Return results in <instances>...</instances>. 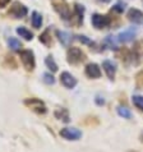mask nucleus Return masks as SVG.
Listing matches in <instances>:
<instances>
[{
  "mask_svg": "<svg viewBox=\"0 0 143 152\" xmlns=\"http://www.w3.org/2000/svg\"><path fill=\"white\" fill-rule=\"evenodd\" d=\"M24 105H27L31 110L36 111L37 114H45L47 111L46 105L39 99H27V100H24Z\"/></svg>",
  "mask_w": 143,
  "mask_h": 152,
  "instance_id": "obj_1",
  "label": "nucleus"
},
{
  "mask_svg": "<svg viewBox=\"0 0 143 152\" xmlns=\"http://www.w3.org/2000/svg\"><path fill=\"white\" fill-rule=\"evenodd\" d=\"M20 60H22L24 68L27 70H32L35 68V55L31 50H23L20 51Z\"/></svg>",
  "mask_w": 143,
  "mask_h": 152,
  "instance_id": "obj_2",
  "label": "nucleus"
},
{
  "mask_svg": "<svg viewBox=\"0 0 143 152\" xmlns=\"http://www.w3.org/2000/svg\"><path fill=\"white\" fill-rule=\"evenodd\" d=\"M66 56H68V61L70 64H78V63L85 60V54L78 48H70L68 50V55Z\"/></svg>",
  "mask_w": 143,
  "mask_h": 152,
  "instance_id": "obj_3",
  "label": "nucleus"
},
{
  "mask_svg": "<svg viewBox=\"0 0 143 152\" xmlns=\"http://www.w3.org/2000/svg\"><path fill=\"white\" fill-rule=\"evenodd\" d=\"M60 137L68 139V141H77L82 137V132L77 128H64L60 130Z\"/></svg>",
  "mask_w": 143,
  "mask_h": 152,
  "instance_id": "obj_4",
  "label": "nucleus"
},
{
  "mask_svg": "<svg viewBox=\"0 0 143 152\" xmlns=\"http://www.w3.org/2000/svg\"><path fill=\"white\" fill-rule=\"evenodd\" d=\"M92 26L97 29H101V28H105L106 26H109V23H110V19H109V17L106 15H101V14H93L92 15Z\"/></svg>",
  "mask_w": 143,
  "mask_h": 152,
  "instance_id": "obj_5",
  "label": "nucleus"
},
{
  "mask_svg": "<svg viewBox=\"0 0 143 152\" xmlns=\"http://www.w3.org/2000/svg\"><path fill=\"white\" fill-rule=\"evenodd\" d=\"M27 13H28L27 8L24 5H22L20 3H14L13 7L10 8V12H9V14L13 15L14 18H23Z\"/></svg>",
  "mask_w": 143,
  "mask_h": 152,
  "instance_id": "obj_6",
  "label": "nucleus"
},
{
  "mask_svg": "<svg viewBox=\"0 0 143 152\" xmlns=\"http://www.w3.org/2000/svg\"><path fill=\"white\" fill-rule=\"evenodd\" d=\"M60 82L64 87L66 88H74L77 86V79H75L73 75L68 72H63L61 75H60Z\"/></svg>",
  "mask_w": 143,
  "mask_h": 152,
  "instance_id": "obj_7",
  "label": "nucleus"
},
{
  "mask_svg": "<svg viewBox=\"0 0 143 152\" xmlns=\"http://www.w3.org/2000/svg\"><path fill=\"white\" fill-rule=\"evenodd\" d=\"M86 74L90 78H100L101 77V69L97 64L95 63H91L86 66Z\"/></svg>",
  "mask_w": 143,
  "mask_h": 152,
  "instance_id": "obj_8",
  "label": "nucleus"
},
{
  "mask_svg": "<svg viewBox=\"0 0 143 152\" xmlns=\"http://www.w3.org/2000/svg\"><path fill=\"white\" fill-rule=\"evenodd\" d=\"M102 68L105 70V73L107 74V77L110 78V79H114L115 77V72H116V65L114 64L112 61L110 60H105L102 63Z\"/></svg>",
  "mask_w": 143,
  "mask_h": 152,
  "instance_id": "obj_9",
  "label": "nucleus"
},
{
  "mask_svg": "<svg viewBox=\"0 0 143 152\" xmlns=\"http://www.w3.org/2000/svg\"><path fill=\"white\" fill-rule=\"evenodd\" d=\"M137 33V29L136 28H129L127 31H123L119 33V41L120 42H129L134 39V36H136Z\"/></svg>",
  "mask_w": 143,
  "mask_h": 152,
  "instance_id": "obj_10",
  "label": "nucleus"
},
{
  "mask_svg": "<svg viewBox=\"0 0 143 152\" xmlns=\"http://www.w3.org/2000/svg\"><path fill=\"white\" fill-rule=\"evenodd\" d=\"M128 18L129 20H132L133 23H137V24H139L143 22V13L141 10H138V9H130L128 12Z\"/></svg>",
  "mask_w": 143,
  "mask_h": 152,
  "instance_id": "obj_11",
  "label": "nucleus"
},
{
  "mask_svg": "<svg viewBox=\"0 0 143 152\" xmlns=\"http://www.w3.org/2000/svg\"><path fill=\"white\" fill-rule=\"evenodd\" d=\"M54 8H55V10L58 12L59 15H60L63 19H68L70 17V10L65 4H54Z\"/></svg>",
  "mask_w": 143,
  "mask_h": 152,
  "instance_id": "obj_12",
  "label": "nucleus"
},
{
  "mask_svg": "<svg viewBox=\"0 0 143 152\" xmlns=\"http://www.w3.org/2000/svg\"><path fill=\"white\" fill-rule=\"evenodd\" d=\"M56 35L59 37V41H60L64 46H68L70 44V41H72V35L70 33L64 32V31H58Z\"/></svg>",
  "mask_w": 143,
  "mask_h": 152,
  "instance_id": "obj_13",
  "label": "nucleus"
},
{
  "mask_svg": "<svg viewBox=\"0 0 143 152\" xmlns=\"http://www.w3.org/2000/svg\"><path fill=\"white\" fill-rule=\"evenodd\" d=\"M17 33H18L20 37H23L24 40H27V41L33 39V33L31 31H28L27 28H24V27H18L17 28Z\"/></svg>",
  "mask_w": 143,
  "mask_h": 152,
  "instance_id": "obj_14",
  "label": "nucleus"
},
{
  "mask_svg": "<svg viewBox=\"0 0 143 152\" xmlns=\"http://www.w3.org/2000/svg\"><path fill=\"white\" fill-rule=\"evenodd\" d=\"M55 116L58 118V119L65 121V123H68V121L70 120L69 119V113H68L66 109H58V110L55 111Z\"/></svg>",
  "mask_w": 143,
  "mask_h": 152,
  "instance_id": "obj_15",
  "label": "nucleus"
},
{
  "mask_svg": "<svg viewBox=\"0 0 143 152\" xmlns=\"http://www.w3.org/2000/svg\"><path fill=\"white\" fill-rule=\"evenodd\" d=\"M8 45H9V48L12 50H14V51H19L20 48H22L20 41L17 40L15 37H10V39H8Z\"/></svg>",
  "mask_w": 143,
  "mask_h": 152,
  "instance_id": "obj_16",
  "label": "nucleus"
},
{
  "mask_svg": "<svg viewBox=\"0 0 143 152\" xmlns=\"http://www.w3.org/2000/svg\"><path fill=\"white\" fill-rule=\"evenodd\" d=\"M41 24H42V17H41L40 13H37V12H33L32 13V26L35 28H40Z\"/></svg>",
  "mask_w": 143,
  "mask_h": 152,
  "instance_id": "obj_17",
  "label": "nucleus"
},
{
  "mask_svg": "<svg viewBox=\"0 0 143 152\" xmlns=\"http://www.w3.org/2000/svg\"><path fill=\"white\" fill-rule=\"evenodd\" d=\"M45 64H46V66L51 70V72H56L58 70V65H56V63H55V60L53 59V56H47L45 59Z\"/></svg>",
  "mask_w": 143,
  "mask_h": 152,
  "instance_id": "obj_18",
  "label": "nucleus"
},
{
  "mask_svg": "<svg viewBox=\"0 0 143 152\" xmlns=\"http://www.w3.org/2000/svg\"><path fill=\"white\" fill-rule=\"evenodd\" d=\"M117 114H119L120 116L125 118V119H130V118H132V113H130L129 109H127L125 106H119L117 107Z\"/></svg>",
  "mask_w": 143,
  "mask_h": 152,
  "instance_id": "obj_19",
  "label": "nucleus"
},
{
  "mask_svg": "<svg viewBox=\"0 0 143 152\" xmlns=\"http://www.w3.org/2000/svg\"><path fill=\"white\" fill-rule=\"evenodd\" d=\"M133 104L136 105V106L139 109V110L143 111V96H139V95H136V96H133Z\"/></svg>",
  "mask_w": 143,
  "mask_h": 152,
  "instance_id": "obj_20",
  "label": "nucleus"
},
{
  "mask_svg": "<svg viewBox=\"0 0 143 152\" xmlns=\"http://www.w3.org/2000/svg\"><path fill=\"white\" fill-rule=\"evenodd\" d=\"M105 44H107L110 49H117V44H116V41L112 39V36H107L106 39H105Z\"/></svg>",
  "mask_w": 143,
  "mask_h": 152,
  "instance_id": "obj_21",
  "label": "nucleus"
},
{
  "mask_svg": "<svg viewBox=\"0 0 143 152\" xmlns=\"http://www.w3.org/2000/svg\"><path fill=\"white\" fill-rule=\"evenodd\" d=\"M125 7H127V4L123 3V1H117L115 5H114V10L117 12V13H123L124 9H125Z\"/></svg>",
  "mask_w": 143,
  "mask_h": 152,
  "instance_id": "obj_22",
  "label": "nucleus"
},
{
  "mask_svg": "<svg viewBox=\"0 0 143 152\" xmlns=\"http://www.w3.org/2000/svg\"><path fill=\"white\" fill-rule=\"evenodd\" d=\"M75 13H77L78 18L83 20V13H85V8H83V5H79V4H75Z\"/></svg>",
  "mask_w": 143,
  "mask_h": 152,
  "instance_id": "obj_23",
  "label": "nucleus"
},
{
  "mask_svg": "<svg viewBox=\"0 0 143 152\" xmlns=\"http://www.w3.org/2000/svg\"><path fill=\"white\" fill-rule=\"evenodd\" d=\"M44 82L46 84H54V83H55V78H54L50 73H45L44 74Z\"/></svg>",
  "mask_w": 143,
  "mask_h": 152,
  "instance_id": "obj_24",
  "label": "nucleus"
},
{
  "mask_svg": "<svg viewBox=\"0 0 143 152\" xmlns=\"http://www.w3.org/2000/svg\"><path fill=\"white\" fill-rule=\"evenodd\" d=\"M47 33H49V31H45V32H44V35H41V36H40V41L42 42V44H45V45H49Z\"/></svg>",
  "mask_w": 143,
  "mask_h": 152,
  "instance_id": "obj_25",
  "label": "nucleus"
},
{
  "mask_svg": "<svg viewBox=\"0 0 143 152\" xmlns=\"http://www.w3.org/2000/svg\"><path fill=\"white\" fill-rule=\"evenodd\" d=\"M78 40H79V41H81V42H82V44H87V45H90V44H91V41H90V40H88V39H87V37H86V36H78Z\"/></svg>",
  "mask_w": 143,
  "mask_h": 152,
  "instance_id": "obj_26",
  "label": "nucleus"
},
{
  "mask_svg": "<svg viewBox=\"0 0 143 152\" xmlns=\"http://www.w3.org/2000/svg\"><path fill=\"white\" fill-rule=\"evenodd\" d=\"M9 3H10V0H0V8L7 7Z\"/></svg>",
  "mask_w": 143,
  "mask_h": 152,
  "instance_id": "obj_27",
  "label": "nucleus"
},
{
  "mask_svg": "<svg viewBox=\"0 0 143 152\" xmlns=\"http://www.w3.org/2000/svg\"><path fill=\"white\" fill-rule=\"evenodd\" d=\"M98 1H100V3H105V4H106V3H110L111 0H98Z\"/></svg>",
  "mask_w": 143,
  "mask_h": 152,
  "instance_id": "obj_28",
  "label": "nucleus"
},
{
  "mask_svg": "<svg viewBox=\"0 0 143 152\" xmlns=\"http://www.w3.org/2000/svg\"><path fill=\"white\" fill-rule=\"evenodd\" d=\"M142 141H143V134H142Z\"/></svg>",
  "mask_w": 143,
  "mask_h": 152,
  "instance_id": "obj_29",
  "label": "nucleus"
}]
</instances>
